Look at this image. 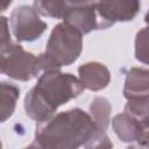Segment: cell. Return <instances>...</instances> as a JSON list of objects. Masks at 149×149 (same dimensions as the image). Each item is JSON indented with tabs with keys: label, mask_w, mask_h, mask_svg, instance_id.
<instances>
[{
	"label": "cell",
	"mask_w": 149,
	"mask_h": 149,
	"mask_svg": "<svg viewBox=\"0 0 149 149\" xmlns=\"http://www.w3.org/2000/svg\"><path fill=\"white\" fill-rule=\"evenodd\" d=\"M83 90L81 81L71 73L44 71L24 98L26 113L37 123H43L54 116L59 106L78 97Z\"/></svg>",
	"instance_id": "7a4b0ae2"
},
{
	"label": "cell",
	"mask_w": 149,
	"mask_h": 149,
	"mask_svg": "<svg viewBox=\"0 0 149 149\" xmlns=\"http://www.w3.org/2000/svg\"><path fill=\"white\" fill-rule=\"evenodd\" d=\"M141 8L139 1H112L97 2V13L100 21V29L108 28L115 22L132 21Z\"/></svg>",
	"instance_id": "52a82bcc"
},
{
	"label": "cell",
	"mask_w": 149,
	"mask_h": 149,
	"mask_svg": "<svg viewBox=\"0 0 149 149\" xmlns=\"http://www.w3.org/2000/svg\"><path fill=\"white\" fill-rule=\"evenodd\" d=\"M123 95L128 100H149V69L132 68L127 72Z\"/></svg>",
	"instance_id": "9c48e42d"
},
{
	"label": "cell",
	"mask_w": 149,
	"mask_h": 149,
	"mask_svg": "<svg viewBox=\"0 0 149 149\" xmlns=\"http://www.w3.org/2000/svg\"><path fill=\"white\" fill-rule=\"evenodd\" d=\"M0 68L3 74L20 81H28L37 77L42 70L38 57L13 42L1 47Z\"/></svg>",
	"instance_id": "277c9868"
},
{
	"label": "cell",
	"mask_w": 149,
	"mask_h": 149,
	"mask_svg": "<svg viewBox=\"0 0 149 149\" xmlns=\"http://www.w3.org/2000/svg\"><path fill=\"white\" fill-rule=\"evenodd\" d=\"M113 143L111 142L106 132L95 130L91 139L84 144V149H112Z\"/></svg>",
	"instance_id": "2e32d148"
},
{
	"label": "cell",
	"mask_w": 149,
	"mask_h": 149,
	"mask_svg": "<svg viewBox=\"0 0 149 149\" xmlns=\"http://www.w3.org/2000/svg\"><path fill=\"white\" fill-rule=\"evenodd\" d=\"M34 8L41 15L50 16L54 19H64L65 12L68 9V1L36 0L34 1Z\"/></svg>",
	"instance_id": "4fadbf2b"
},
{
	"label": "cell",
	"mask_w": 149,
	"mask_h": 149,
	"mask_svg": "<svg viewBox=\"0 0 149 149\" xmlns=\"http://www.w3.org/2000/svg\"><path fill=\"white\" fill-rule=\"evenodd\" d=\"M112 128L122 142H137L141 134V125L125 112L113 118Z\"/></svg>",
	"instance_id": "30bf717a"
},
{
	"label": "cell",
	"mask_w": 149,
	"mask_h": 149,
	"mask_svg": "<svg viewBox=\"0 0 149 149\" xmlns=\"http://www.w3.org/2000/svg\"><path fill=\"white\" fill-rule=\"evenodd\" d=\"M95 130L90 114L80 108H71L37 123L35 140L24 149H78Z\"/></svg>",
	"instance_id": "6da1fadb"
},
{
	"label": "cell",
	"mask_w": 149,
	"mask_h": 149,
	"mask_svg": "<svg viewBox=\"0 0 149 149\" xmlns=\"http://www.w3.org/2000/svg\"><path fill=\"white\" fill-rule=\"evenodd\" d=\"M1 97V122H5L9 116L13 115L16 101L20 97V88L12 83L2 81L0 85Z\"/></svg>",
	"instance_id": "7c38bea8"
},
{
	"label": "cell",
	"mask_w": 149,
	"mask_h": 149,
	"mask_svg": "<svg viewBox=\"0 0 149 149\" xmlns=\"http://www.w3.org/2000/svg\"><path fill=\"white\" fill-rule=\"evenodd\" d=\"M111 104L104 97H95L90 104V115L98 130L106 132L111 121Z\"/></svg>",
	"instance_id": "8fae6325"
},
{
	"label": "cell",
	"mask_w": 149,
	"mask_h": 149,
	"mask_svg": "<svg viewBox=\"0 0 149 149\" xmlns=\"http://www.w3.org/2000/svg\"><path fill=\"white\" fill-rule=\"evenodd\" d=\"M79 80L84 88L100 91L111 81V73L107 66L99 62H88L78 68Z\"/></svg>",
	"instance_id": "ba28073f"
},
{
	"label": "cell",
	"mask_w": 149,
	"mask_h": 149,
	"mask_svg": "<svg viewBox=\"0 0 149 149\" xmlns=\"http://www.w3.org/2000/svg\"><path fill=\"white\" fill-rule=\"evenodd\" d=\"M127 149H143V147H141V146H136V144H132V146L127 147Z\"/></svg>",
	"instance_id": "d6986e66"
},
{
	"label": "cell",
	"mask_w": 149,
	"mask_h": 149,
	"mask_svg": "<svg viewBox=\"0 0 149 149\" xmlns=\"http://www.w3.org/2000/svg\"><path fill=\"white\" fill-rule=\"evenodd\" d=\"M10 35L8 29V22L5 16H1V47L10 43Z\"/></svg>",
	"instance_id": "e0dca14e"
},
{
	"label": "cell",
	"mask_w": 149,
	"mask_h": 149,
	"mask_svg": "<svg viewBox=\"0 0 149 149\" xmlns=\"http://www.w3.org/2000/svg\"><path fill=\"white\" fill-rule=\"evenodd\" d=\"M83 35L68 24L61 22L56 24L48 40L45 51L38 56L41 69L59 70L74 63L83 50Z\"/></svg>",
	"instance_id": "3957f363"
},
{
	"label": "cell",
	"mask_w": 149,
	"mask_h": 149,
	"mask_svg": "<svg viewBox=\"0 0 149 149\" xmlns=\"http://www.w3.org/2000/svg\"><path fill=\"white\" fill-rule=\"evenodd\" d=\"M139 146L149 149V123L141 126V134L137 140Z\"/></svg>",
	"instance_id": "ac0fdd59"
},
{
	"label": "cell",
	"mask_w": 149,
	"mask_h": 149,
	"mask_svg": "<svg viewBox=\"0 0 149 149\" xmlns=\"http://www.w3.org/2000/svg\"><path fill=\"white\" fill-rule=\"evenodd\" d=\"M10 27L17 42H33L47 30L48 24L40 19L34 7L21 5L12 12Z\"/></svg>",
	"instance_id": "5b68a950"
},
{
	"label": "cell",
	"mask_w": 149,
	"mask_h": 149,
	"mask_svg": "<svg viewBox=\"0 0 149 149\" xmlns=\"http://www.w3.org/2000/svg\"><path fill=\"white\" fill-rule=\"evenodd\" d=\"M135 58L149 65V26L137 31L135 37Z\"/></svg>",
	"instance_id": "9a60e30c"
},
{
	"label": "cell",
	"mask_w": 149,
	"mask_h": 149,
	"mask_svg": "<svg viewBox=\"0 0 149 149\" xmlns=\"http://www.w3.org/2000/svg\"><path fill=\"white\" fill-rule=\"evenodd\" d=\"M63 20L81 35L100 29L95 1H68V9Z\"/></svg>",
	"instance_id": "8992f818"
},
{
	"label": "cell",
	"mask_w": 149,
	"mask_h": 149,
	"mask_svg": "<svg viewBox=\"0 0 149 149\" xmlns=\"http://www.w3.org/2000/svg\"><path fill=\"white\" fill-rule=\"evenodd\" d=\"M144 21H146V22L149 24V10L147 12V14H146V16H144Z\"/></svg>",
	"instance_id": "ffe728a7"
},
{
	"label": "cell",
	"mask_w": 149,
	"mask_h": 149,
	"mask_svg": "<svg viewBox=\"0 0 149 149\" xmlns=\"http://www.w3.org/2000/svg\"><path fill=\"white\" fill-rule=\"evenodd\" d=\"M125 113L134 118L141 126L149 123V100H128V102L125 106Z\"/></svg>",
	"instance_id": "5bb4252c"
}]
</instances>
